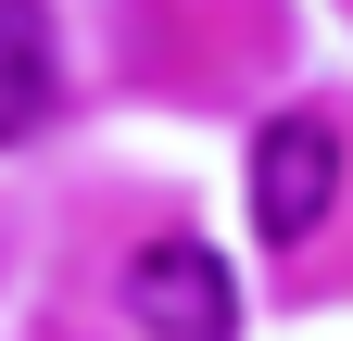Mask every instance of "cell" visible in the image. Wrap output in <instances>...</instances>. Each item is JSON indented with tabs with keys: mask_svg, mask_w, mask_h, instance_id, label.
<instances>
[{
	"mask_svg": "<svg viewBox=\"0 0 353 341\" xmlns=\"http://www.w3.org/2000/svg\"><path fill=\"white\" fill-rule=\"evenodd\" d=\"M114 291L139 316V341H240V278L214 240H139Z\"/></svg>",
	"mask_w": 353,
	"mask_h": 341,
	"instance_id": "obj_1",
	"label": "cell"
},
{
	"mask_svg": "<svg viewBox=\"0 0 353 341\" xmlns=\"http://www.w3.org/2000/svg\"><path fill=\"white\" fill-rule=\"evenodd\" d=\"M341 215V126L328 114H265V139H252V228L303 253Z\"/></svg>",
	"mask_w": 353,
	"mask_h": 341,
	"instance_id": "obj_2",
	"label": "cell"
},
{
	"mask_svg": "<svg viewBox=\"0 0 353 341\" xmlns=\"http://www.w3.org/2000/svg\"><path fill=\"white\" fill-rule=\"evenodd\" d=\"M63 101V51H51V13L38 0H0V152L38 139Z\"/></svg>",
	"mask_w": 353,
	"mask_h": 341,
	"instance_id": "obj_3",
	"label": "cell"
}]
</instances>
